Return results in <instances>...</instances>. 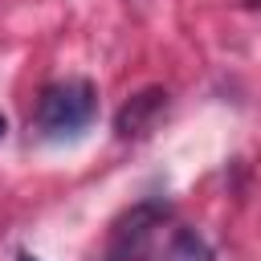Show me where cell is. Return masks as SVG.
I'll list each match as a JSON object with an SVG mask.
<instances>
[{
  "mask_svg": "<svg viewBox=\"0 0 261 261\" xmlns=\"http://www.w3.org/2000/svg\"><path fill=\"white\" fill-rule=\"evenodd\" d=\"M94 110H98V90L86 77H65L41 90L33 122L45 139H73L94 122Z\"/></svg>",
  "mask_w": 261,
  "mask_h": 261,
  "instance_id": "obj_1",
  "label": "cell"
},
{
  "mask_svg": "<svg viewBox=\"0 0 261 261\" xmlns=\"http://www.w3.org/2000/svg\"><path fill=\"white\" fill-rule=\"evenodd\" d=\"M163 220H167V204H159V200L135 204L114 224L110 245H106V261H147L151 245H155V232L163 228Z\"/></svg>",
  "mask_w": 261,
  "mask_h": 261,
  "instance_id": "obj_2",
  "label": "cell"
},
{
  "mask_svg": "<svg viewBox=\"0 0 261 261\" xmlns=\"http://www.w3.org/2000/svg\"><path fill=\"white\" fill-rule=\"evenodd\" d=\"M163 110H167V94H163L159 86H151V90L135 94V98H130V102L118 110V118H114L118 139H139V135H147Z\"/></svg>",
  "mask_w": 261,
  "mask_h": 261,
  "instance_id": "obj_3",
  "label": "cell"
},
{
  "mask_svg": "<svg viewBox=\"0 0 261 261\" xmlns=\"http://www.w3.org/2000/svg\"><path fill=\"white\" fill-rule=\"evenodd\" d=\"M167 257L171 261H212V253H208V245L196 237V232H175V241H171V249H167Z\"/></svg>",
  "mask_w": 261,
  "mask_h": 261,
  "instance_id": "obj_4",
  "label": "cell"
},
{
  "mask_svg": "<svg viewBox=\"0 0 261 261\" xmlns=\"http://www.w3.org/2000/svg\"><path fill=\"white\" fill-rule=\"evenodd\" d=\"M4 130H8V122H4V114H0V139H4Z\"/></svg>",
  "mask_w": 261,
  "mask_h": 261,
  "instance_id": "obj_5",
  "label": "cell"
},
{
  "mask_svg": "<svg viewBox=\"0 0 261 261\" xmlns=\"http://www.w3.org/2000/svg\"><path fill=\"white\" fill-rule=\"evenodd\" d=\"M20 261H37V257H33V253H20Z\"/></svg>",
  "mask_w": 261,
  "mask_h": 261,
  "instance_id": "obj_6",
  "label": "cell"
}]
</instances>
